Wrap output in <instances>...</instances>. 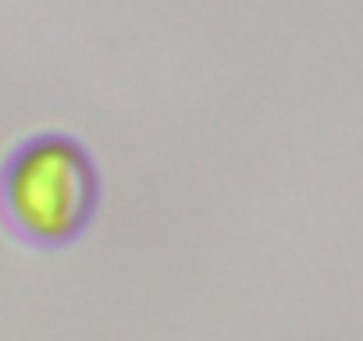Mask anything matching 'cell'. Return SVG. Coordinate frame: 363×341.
Wrapping results in <instances>:
<instances>
[{"label": "cell", "mask_w": 363, "mask_h": 341, "mask_svg": "<svg viewBox=\"0 0 363 341\" xmlns=\"http://www.w3.org/2000/svg\"><path fill=\"white\" fill-rule=\"evenodd\" d=\"M100 167L65 132L22 139L0 160V221L33 249L75 245L100 214Z\"/></svg>", "instance_id": "obj_1"}]
</instances>
